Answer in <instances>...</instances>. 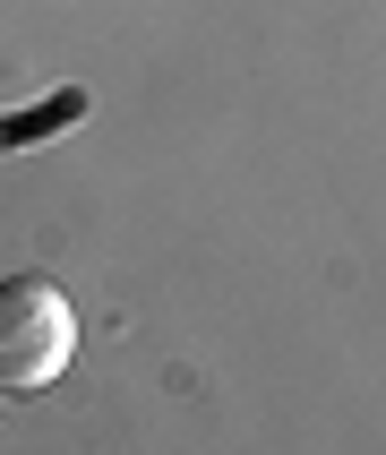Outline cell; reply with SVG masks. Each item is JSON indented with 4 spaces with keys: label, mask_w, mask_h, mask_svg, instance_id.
Listing matches in <instances>:
<instances>
[{
    "label": "cell",
    "mask_w": 386,
    "mask_h": 455,
    "mask_svg": "<svg viewBox=\"0 0 386 455\" xmlns=\"http://www.w3.org/2000/svg\"><path fill=\"white\" fill-rule=\"evenodd\" d=\"M77 361V309L51 275H0V395L51 387Z\"/></svg>",
    "instance_id": "6da1fadb"
}]
</instances>
